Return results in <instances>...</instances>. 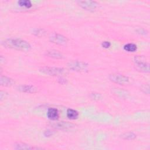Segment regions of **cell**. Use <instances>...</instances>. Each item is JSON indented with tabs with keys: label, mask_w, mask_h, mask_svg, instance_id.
<instances>
[{
	"label": "cell",
	"mask_w": 150,
	"mask_h": 150,
	"mask_svg": "<svg viewBox=\"0 0 150 150\" xmlns=\"http://www.w3.org/2000/svg\"><path fill=\"white\" fill-rule=\"evenodd\" d=\"M19 90L23 92L26 93H35L37 89L33 86H22L19 87Z\"/></svg>",
	"instance_id": "9c48e42d"
},
{
	"label": "cell",
	"mask_w": 150,
	"mask_h": 150,
	"mask_svg": "<svg viewBox=\"0 0 150 150\" xmlns=\"http://www.w3.org/2000/svg\"><path fill=\"white\" fill-rule=\"evenodd\" d=\"M50 40L52 42L59 45H64L67 42V39L65 36L57 33L52 35L50 37Z\"/></svg>",
	"instance_id": "8992f818"
},
{
	"label": "cell",
	"mask_w": 150,
	"mask_h": 150,
	"mask_svg": "<svg viewBox=\"0 0 150 150\" xmlns=\"http://www.w3.org/2000/svg\"><path fill=\"white\" fill-rule=\"evenodd\" d=\"M18 148H17V149H32V148L30 147L29 145H25L24 144H18L17 145Z\"/></svg>",
	"instance_id": "2e32d148"
},
{
	"label": "cell",
	"mask_w": 150,
	"mask_h": 150,
	"mask_svg": "<svg viewBox=\"0 0 150 150\" xmlns=\"http://www.w3.org/2000/svg\"><path fill=\"white\" fill-rule=\"evenodd\" d=\"M40 71L50 76H60L66 73V70L64 69L55 67H44Z\"/></svg>",
	"instance_id": "7a4b0ae2"
},
{
	"label": "cell",
	"mask_w": 150,
	"mask_h": 150,
	"mask_svg": "<svg viewBox=\"0 0 150 150\" xmlns=\"http://www.w3.org/2000/svg\"><path fill=\"white\" fill-rule=\"evenodd\" d=\"M67 116L70 120L76 119L79 116L78 112L73 109H68L67 111Z\"/></svg>",
	"instance_id": "30bf717a"
},
{
	"label": "cell",
	"mask_w": 150,
	"mask_h": 150,
	"mask_svg": "<svg viewBox=\"0 0 150 150\" xmlns=\"http://www.w3.org/2000/svg\"><path fill=\"white\" fill-rule=\"evenodd\" d=\"M14 83V80L7 77H3L1 76V84L3 86H9Z\"/></svg>",
	"instance_id": "8fae6325"
},
{
	"label": "cell",
	"mask_w": 150,
	"mask_h": 150,
	"mask_svg": "<svg viewBox=\"0 0 150 150\" xmlns=\"http://www.w3.org/2000/svg\"><path fill=\"white\" fill-rule=\"evenodd\" d=\"M70 125L67 123H60L58 124L57 125V127L60 129H66L67 128H70Z\"/></svg>",
	"instance_id": "9a60e30c"
},
{
	"label": "cell",
	"mask_w": 150,
	"mask_h": 150,
	"mask_svg": "<svg viewBox=\"0 0 150 150\" xmlns=\"http://www.w3.org/2000/svg\"><path fill=\"white\" fill-rule=\"evenodd\" d=\"M110 79L112 82L121 84L127 83L129 82V79L127 77L119 74H111L110 76Z\"/></svg>",
	"instance_id": "5b68a950"
},
{
	"label": "cell",
	"mask_w": 150,
	"mask_h": 150,
	"mask_svg": "<svg viewBox=\"0 0 150 150\" xmlns=\"http://www.w3.org/2000/svg\"><path fill=\"white\" fill-rule=\"evenodd\" d=\"M135 63L139 70L144 72H149V64L145 62L142 56H137L135 58Z\"/></svg>",
	"instance_id": "3957f363"
},
{
	"label": "cell",
	"mask_w": 150,
	"mask_h": 150,
	"mask_svg": "<svg viewBox=\"0 0 150 150\" xmlns=\"http://www.w3.org/2000/svg\"><path fill=\"white\" fill-rule=\"evenodd\" d=\"M48 55L54 58H57V59H60L62 58V54L60 53H59L58 51H48Z\"/></svg>",
	"instance_id": "5bb4252c"
},
{
	"label": "cell",
	"mask_w": 150,
	"mask_h": 150,
	"mask_svg": "<svg viewBox=\"0 0 150 150\" xmlns=\"http://www.w3.org/2000/svg\"><path fill=\"white\" fill-rule=\"evenodd\" d=\"M124 49L125 51H126L127 52H134L137 50V45L134 44H126V45H124Z\"/></svg>",
	"instance_id": "7c38bea8"
},
{
	"label": "cell",
	"mask_w": 150,
	"mask_h": 150,
	"mask_svg": "<svg viewBox=\"0 0 150 150\" xmlns=\"http://www.w3.org/2000/svg\"><path fill=\"white\" fill-rule=\"evenodd\" d=\"M35 33H36L37 35H38L39 34H41V35H42L43 33H44V31L42 30V29H38V30H36V31L35 32Z\"/></svg>",
	"instance_id": "ac0fdd59"
},
{
	"label": "cell",
	"mask_w": 150,
	"mask_h": 150,
	"mask_svg": "<svg viewBox=\"0 0 150 150\" xmlns=\"http://www.w3.org/2000/svg\"><path fill=\"white\" fill-rule=\"evenodd\" d=\"M3 44L6 47L19 50V51H28L31 48V45L28 42L19 39L7 40L5 41Z\"/></svg>",
	"instance_id": "6da1fadb"
},
{
	"label": "cell",
	"mask_w": 150,
	"mask_h": 150,
	"mask_svg": "<svg viewBox=\"0 0 150 150\" xmlns=\"http://www.w3.org/2000/svg\"><path fill=\"white\" fill-rule=\"evenodd\" d=\"M68 67L74 71H84L87 69V65L82 62H72L69 64Z\"/></svg>",
	"instance_id": "277c9868"
},
{
	"label": "cell",
	"mask_w": 150,
	"mask_h": 150,
	"mask_svg": "<svg viewBox=\"0 0 150 150\" xmlns=\"http://www.w3.org/2000/svg\"><path fill=\"white\" fill-rule=\"evenodd\" d=\"M111 46V44L109 42L107 41H104L102 43V46L104 48H108Z\"/></svg>",
	"instance_id": "e0dca14e"
},
{
	"label": "cell",
	"mask_w": 150,
	"mask_h": 150,
	"mask_svg": "<svg viewBox=\"0 0 150 150\" xmlns=\"http://www.w3.org/2000/svg\"><path fill=\"white\" fill-rule=\"evenodd\" d=\"M48 117L51 120H56L59 119V111L56 108H50L48 109L47 112Z\"/></svg>",
	"instance_id": "ba28073f"
},
{
	"label": "cell",
	"mask_w": 150,
	"mask_h": 150,
	"mask_svg": "<svg viewBox=\"0 0 150 150\" xmlns=\"http://www.w3.org/2000/svg\"><path fill=\"white\" fill-rule=\"evenodd\" d=\"M18 4L21 7H24L27 8H29L32 7V3L29 0H21L18 1Z\"/></svg>",
	"instance_id": "4fadbf2b"
},
{
	"label": "cell",
	"mask_w": 150,
	"mask_h": 150,
	"mask_svg": "<svg viewBox=\"0 0 150 150\" xmlns=\"http://www.w3.org/2000/svg\"><path fill=\"white\" fill-rule=\"evenodd\" d=\"M79 4L80 6H81L84 9L89 11H94L97 7L98 4L96 3L95 1H79Z\"/></svg>",
	"instance_id": "52a82bcc"
}]
</instances>
